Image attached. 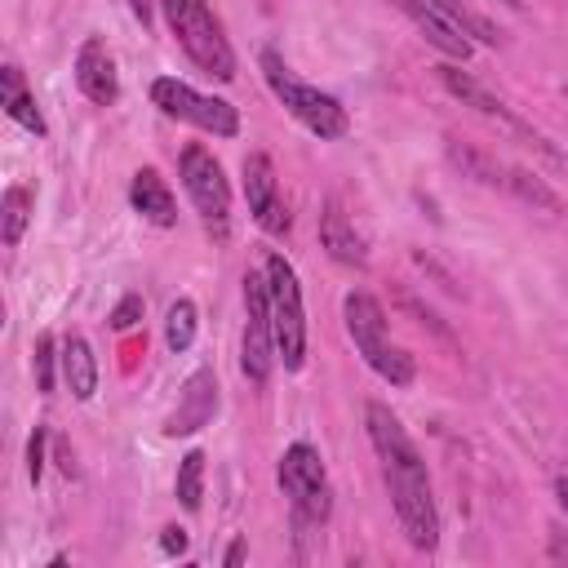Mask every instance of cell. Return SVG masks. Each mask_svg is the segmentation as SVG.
<instances>
[{"mask_svg": "<svg viewBox=\"0 0 568 568\" xmlns=\"http://www.w3.org/2000/svg\"><path fill=\"white\" fill-rule=\"evenodd\" d=\"M0 102H4V115H9L13 124H22L27 133H36V138L49 133V124H44L36 98H31L27 84H22V67H13V62L0 71Z\"/></svg>", "mask_w": 568, "mask_h": 568, "instance_id": "d6986e66", "label": "cell"}, {"mask_svg": "<svg viewBox=\"0 0 568 568\" xmlns=\"http://www.w3.org/2000/svg\"><path fill=\"white\" fill-rule=\"evenodd\" d=\"M244 555H248V550H244V541H231V546H226V555H222V564H226V568H240V564H244Z\"/></svg>", "mask_w": 568, "mask_h": 568, "instance_id": "f1b7e54d", "label": "cell"}, {"mask_svg": "<svg viewBox=\"0 0 568 568\" xmlns=\"http://www.w3.org/2000/svg\"><path fill=\"white\" fill-rule=\"evenodd\" d=\"M426 4H435V9H439L453 27H462L475 44H497V27H493V22H488L470 0H426Z\"/></svg>", "mask_w": 568, "mask_h": 568, "instance_id": "44dd1931", "label": "cell"}, {"mask_svg": "<svg viewBox=\"0 0 568 568\" xmlns=\"http://www.w3.org/2000/svg\"><path fill=\"white\" fill-rule=\"evenodd\" d=\"M275 328H271V293H266V271L244 275V346H240V368L248 382H266L275 368Z\"/></svg>", "mask_w": 568, "mask_h": 568, "instance_id": "30bf717a", "label": "cell"}, {"mask_svg": "<svg viewBox=\"0 0 568 568\" xmlns=\"http://www.w3.org/2000/svg\"><path fill=\"white\" fill-rule=\"evenodd\" d=\"M138 320H142V297H138V293H124V297H120V306L111 311V328H115V333H124V328H133Z\"/></svg>", "mask_w": 568, "mask_h": 568, "instance_id": "484cf974", "label": "cell"}, {"mask_svg": "<svg viewBox=\"0 0 568 568\" xmlns=\"http://www.w3.org/2000/svg\"><path fill=\"white\" fill-rule=\"evenodd\" d=\"M342 320H346V333H351V342H355L359 359H364V364H368L386 386H413L417 364H413V355H408V351L390 346L386 311H382V302H377L373 293L351 288V293L342 297Z\"/></svg>", "mask_w": 568, "mask_h": 568, "instance_id": "7a4b0ae2", "label": "cell"}, {"mask_svg": "<svg viewBox=\"0 0 568 568\" xmlns=\"http://www.w3.org/2000/svg\"><path fill=\"white\" fill-rule=\"evenodd\" d=\"M44 448H49V430L36 426L31 439H27V479L31 484H40V475H44Z\"/></svg>", "mask_w": 568, "mask_h": 568, "instance_id": "d4e9b609", "label": "cell"}, {"mask_svg": "<svg viewBox=\"0 0 568 568\" xmlns=\"http://www.w3.org/2000/svg\"><path fill=\"white\" fill-rule=\"evenodd\" d=\"M395 9H404L408 18H413V27L444 53V58H453V62H466L470 53H475V40L462 31V27H453L435 4H426V0H390Z\"/></svg>", "mask_w": 568, "mask_h": 568, "instance_id": "9a60e30c", "label": "cell"}, {"mask_svg": "<svg viewBox=\"0 0 568 568\" xmlns=\"http://www.w3.org/2000/svg\"><path fill=\"white\" fill-rule=\"evenodd\" d=\"M195 328H200V311H195V302H191V297H178V302L169 306V315H164V342H169V351H173V355L191 351Z\"/></svg>", "mask_w": 568, "mask_h": 568, "instance_id": "7402d4cb", "label": "cell"}, {"mask_svg": "<svg viewBox=\"0 0 568 568\" xmlns=\"http://www.w3.org/2000/svg\"><path fill=\"white\" fill-rule=\"evenodd\" d=\"M213 413H217V377H213V368H195L182 382V395L164 422V435H195L213 422Z\"/></svg>", "mask_w": 568, "mask_h": 568, "instance_id": "7c38bea8", "label": "cell"}, {"mask_svg": "<svg viewBox=\"0 0 568 568\" xmlns=\"http://www.w3.org/2000/svg\"><path fill=\"white\" fill-rule=\"evenodd\" d=\"M178 169H182V186H186V195H191L204 231L222 244L231 235V186H226L222 164L213 160V151H204L200 142H191L182 151V164Z\"/></svg>", "mask_w": 568, "mask_h": 568, "instance_id": "ba28073f", "label": "cell"}, {"mask_svg": "<svg viewBox=\"0 0 568 568\" xmlns=\"http://www.w3.org/2000/svg\"><path fill=\"white\" fill-rule=\"evenodd\" d=\"M364 426H368V444L382 462V479H386V493H390V506H395V519H399L408 546L435 550L439 546V506H435V488H430L417 444L408 439L404 422L377 399L364 404Z\"/></svg>", "mask_w": 568, "mask_h": 568, "instance_id": "6da1fadb", "label": "cell"}, {"mask_svg": "<svg viewBox=\"0 0 568 568\" xmlns=\"http://www.w3.org/2000/svg\"><path fill=\"white\" fill-rule=\"evenodd\" d=\"M435 75H439V84H444V89H448V93H453L462 106H470L475 115H484L488 124H497L506 138H515V142H524V146H532V151H541L550 164H564V155L555 151V142H550L541 129H532L528 120H519V115H515V111H510L501 98H493V93H488V89H484L475 75H466L462 67H439Z\"/></svg>", "mask_w": 568, "mask_h": 568, "instance_id": "52a82bcc", "label": "cell"}, {"mask_svg": "<svg viewBox=\"0 0 568 568\" xmlns=\"http://www.w3.org/2000/svg\"><path fill=\"white\" fill-rule=\"evenodd\" d=\"M497 191L515 195L519 204H528V209H537V213H546V217H559V213H564V200H559L537 173H528V169H519V164H501Z\"/></svg>", "mask_w": 568, "mask_h": 568, "instance_id": "ac0fdd59", "label": "cell"}, {"mask_svg": "<svg viewBox=\"0 0 568 568\" xmlns=\"http://www.w3.org/2000/svg\"><path fill=\"white\" fill-rule=\"evenodd\" d=\"M129 9H133V18H138L142 27L155 22V0H129Z\"/></svg>", "mask_w": 568, "mask_h": 568, "instance_id": "83f0119b", "label": "cell"}, {"mask_svg": "<svg viewBox=\"0 0 568 568\" xmlns=\"http://www.w3.org/2000/svg\"><path fill=\"white\" fill-rule=\"evenodd\" d=\"M155 9L164 13L173 40L182 44V53L213 80H235V49L213 13L209 0H155Z\"/></svg>", "mask_w": 568, "mask_h": 568, "instance_id": "3957f363", "label": "cell"}, {"mask_svg": "<svg viewBox=\"0 0 568 568\" xmlns=\"http://www.w3.org/2000/svg\"><path fill=\"white\" fill-rule=\"evenodd\" d=\"M75 84L93 106H111L120 98V75H115V58L102 44V36H84L80 53H75Z\"/></svg>", "mask_w": 568, "mask_h": 568, "instance_id": "5bb4252c", "label": "cell"}, {"mask_svg": "<svg viewBox=\"0 0 568 568\" xmlns=\"http://www.w3.org/2000/svg\"><path fill=\"white\" fill-rule=\"evenodd\" d=\"M280 488L293 506V524L306 528V524H324L328 510H333V484H328V470H324V457L320 448H311L306 439L288 444L280 453Z\"/></svg>", "mask_w": 568, "mask_h": 568, "instance_id": "8992f818", "label": "cell"}, {"mask_svg": "<svg viewBox=\"0 0 568 568\" xmlns=\"http://www.w3.org/2000/svg\"><path fill=\"white\" fill-rule=\"evenodd\" d=\"M266 293H271V328H275V355L284 373H297L306 364V311H302V284L284 253H266Z\"/></svg>", "mask_w": 568, "mask_h": 568, "instance_id": "5b68a950", "label": "cell"}, {"mask_svg": "<svg viewBox=\"0 0 568 568\" xmlns=\"http://www.w3.org/2000/svg\"><path fill=\"white\" fill-rule=\"evenodd\" d=\"M31 213H36L31 186H22V182L4 186V200H0V240H4V248H18V240L27 235Z\"/></svg>", "mask_w": 568, "mask_h": 568, "instance_id": "ffe728a7", "label": "cell"}, {"mask_svg": "<svg viewBox=\"0 0 568 568\" xmlns=\"http://www.w3.org/2000/svg\"><path fill=\"white\" fill-rule=\"evenodd\" d=\"M58 364H62V377H67V386H71L75 399H93L98 395V355H93V346L80 333H67L62 337Z\"/></svg>", "mask_w": 568, "mask_h": 568, "instance_id": "e0dca14e", "label": "cell"}, {"mask_svg": "<svg viewBox=\"0 0 568 568\" xmlns=\"http://www.w3.org/2000/svg\"><path fill=\"white\" fill-rule=\"evenodd\" d=\"M320 244H324V253L337 266H351V271H364L368 266L364 235L355 231V222H351V213H346V204L337 195H328L324 209H320Z\"/></svg>", "mask_w": 568, "mask_h": 568, "instance_id": "4fadbf2b", "label": "cell"}, {"mask_svg": "<svg viewBox=\"0 0 568 568\" xmlns=\"http://www.w3.org/2000/svg\"><path fill=\"white\" fill-rule=\"evenodd\" d=\"M186 546H191V537H186V528H178V524H169V528H160V550L173 559V555H186Z\"/></svg>", "mask_w": 568, "mask_h": 568, "instance_id": "4316f807", "label": "cell"}, {"mask_svg": "<svg viewBox=\"0 0 568 568\" xmlns=\"http://www.w3.org/2000/svg\"><path fill=\"white\" fill-rule=\"evenodd\" d=\"M173 493H178L182 510H200V501H204V453H200V448H191V453L178 462Z\"/></svg>", "mask_w": 568, "mask_h": 568, "instance_id": "603a6c76", "label": "cell"}, {"mask_svg": "<svg viewBox=\"0 0 568 568\" xmlns=\"http://www.w3.org/2000/svg\"><path fill=\"white\" fill-rule=\"evenodd\" d=\"M240 182H244V200H248L253 222H257L266 235H288L293 213H288V204H284V195H280V178H275L271 155L248 151L244 164H240Z\"/></svg>", "mask_w": 568, "mask_h": 568, "instance_id": "8fae6325", "label": "cell"}, {"mask_svg": "<svg viewBox=\"0 0 568 568\" xmlns=\"http://www.w3.org/2000/svg\"><path fill=\"white\" fill-rule=\"evenodd\" d=\"M129 204L138 217H146L151 226H173L178 222V200L173 191L164 186V178L155 169H138L133 182H129Z\"/></svg>", "mask_w": 568, "mask_h": 568, "instance_id": "2e32d148", "label": "cell"}, {"mask_svg": "<svg viewBox=\"0 0 568 568\" xmlns=\"http://www.w3.org/2000/svg\"><path fill=\"white\" fill-rule=\"evenodd\" d=\"M555 497H559V506L568 510V475H559V479H555Z\"/></svg>", "mask_w": 568, "mask_h": 568, "instance_id": "f546056e", "label": "cell"}, {"mask_svg": "<svg viewBox=\"0 0 568 568\" xmlns=\"http://www.w3.org/2000/svg\"><path fill=\"white\" fill-rule=\"evenodd\" d=\"M262 75H266L271 93L284 102V111H288L306 133H315L320 142H333V138H342V133L351 129L346 106H342L333 93H324V89L306 84L302 75H293L275 49H262Z\"/></svg>", "mask_w": 568, "mask_h": 568, "instance_id": "277c9868", "label": "cell"}, {"mask_svg": "<svg viewBox=\"0 0 568 568\" xmlns=\"http://www.w3.org/2000/svg\"><path fill=\"white\" fill-rule=\"evenodd\" d=\"M151 102L164 115H173L182 124H195L200 133H213V138H235L240 133V111L226 98H209V93L191 89L186 80H173V75L151 80Z\"/></svg>", "mask_w": 568, "mask_h": 568, "instance_id": "9c48e42d", "label": "cell"}, {"mask_svg": "<svg viewBox=\"0 0 568 568\" xmlns=\"http://www.w3.org/2000/svg\"><path fill=\"white\" fill-rule=\"evenodd\" d=\"M53 359H58V342L49 333L36 337V355H31V368H36V390L49 395L53 390Z\"/></svg>", "mask_w": 568, "mask_h": 568, "instance_id": "cb8c5ba5", "label": "cell"}]
</instances>
